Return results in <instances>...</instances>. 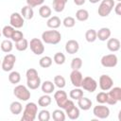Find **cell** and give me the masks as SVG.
Instances as JSON below:
<instances>
[{"label":"cell","mask_w":121,"mask_h":121,"mask_svg":"<svg viewBox=\"0 0 121 121\" xmlns=\"http://www.w3.org/2000/svg\"><path fill=\"white\" fill-rule=\"evenodd\" d=\"M51 102H52V98L47 94H44L43 95L40 96V98L38 99V105L40 107H43V108L49 106L51 104Z\"/></svg>","instance_id":"obj_25"},{"label":"cell","mask_w":121,"mask_h":121,"mask_svg":"<svg viewBox=\"0 0 121 121\" xmlns=\"http://www.w3.org/2000/svg\"><path fill=\"white\" fill-rule=\"evenodd\" d=\"M118 101H121V88L112 87L107 93V101L109 105H115Z\"/></svg>","instance_id":"obj_5"},{"label":"cell","mask_w":121,"mask_h":121,"mask_svg":"<svg viewBox=\"0 0 121 121\" xmlns=\"http://www.w3.org/2000/svg\"><path fill=\"white\" fill-rule=\"evenodd\" d=\"M41 78L40 77H37L32 79H26V86L30 90H36L41 86Z\"/></svg>","instance_id":"obj_24"},{"label":"cell","mask_w":121,"mask_h":121,"mask_svg":"<svg viewBox=\"0 0 121 121\" xmlns=\"http://www.w3.org/2000/svg\"><path fill=\"white\" fill-rule=\"evenodd\" d=\"M39 121H48L50 119V112L47 110H42L38 113Z\"/></svg>","instance_id":"obj_41"},{"label":"cell","mask_w":121,"mask_h":121,"mask_svg":"<svg viewBox=\"0 0 121 121\" xmlns=\"http://www.w3.org/2000/svg\"><path fill=\"white\" fill-rule=\"evenodd\" d=\"M1 35H2V30L0 29V37H1Z\"/></svg>","instance_id":"obj_49"},{"label":"cell","mask_w":121,"mask_h":121,"mask_svg":"<svg viewBox=\"0 0 121 121\" xmlns=\"http://www.w3.org/2000/svg\"><path fill=\"white\" fill-rule=\"evenodd\" d=\"M51 13H52V10L50 9V7L46 6V5H43L40 7L39 9V14L42 18H49L51 16Z\"/></svg>","instance_id":"obj_28"},{"label":"cell","mask_w":121,"mask_h":121,"mask_svg":"<svg viewBox=\"0 0 121 121\" xmlns=\"http://www.w3.org/2000/svg\"><path fill=\"white\" fill-rule=\"evenodd\" d=\"M69 96L72 98V99H75V100H78L80 97L83 96V91L79 88V87H76L75 89H72L69 93Z\"/></svg>","instance_id":"obj_30"},{"label":"cell","mask_w":121,"mask_h":121,"mask_svg":"<svg viewBox=\"0 0 121 121\" xmlns=\"http://www.w3.org/2000/svg\"><path fill=\"white\" fill-rule=\"evenodd\" d=\"M114 0H101V3L98 7L97 13L100 17H107L112 12L114 8Z\"/></svg>","instance_id":"obj_3"},{"label":"cell","mask_w":121,"mask_h":121,"mask_svg":"<svg viewBox=\"0 0 121 121\" xmlns=\"http://www.w3.org/2000/svg\"><path fill=\"white\" fill-rule=\"evenodd\" d=\"M68 0H53V9L56 12H61L63 11L65 8V4Z\"/></svg>","instance_id":"obj_27"},{"label":"cell","mask_w":121,"mask_h":121,"mask_svg":"<svg viewBox=\"0 0 121 121\" xmlns=\"http://www.w3.org/2000/svg\"><path fill=\"white\" fill-rule=\"evenodd\" d=\"M81 87L89 93H94L97 88V82L92 77H85L82 79Z\"/></svg>","instance_id":"obj_9"},{"label":"cell","mask_w":121,"mask_h":121,"mask_svg":"<svg viewBox=\"0 0 121 121\" xmlns=\"http://www.w3.org/2000/svg\"><path fill=\"white\" fill-rule=\"evenodd\" d=\"M95 99H96L97 103H99V104H104V103H106V101H107V93H106V92H99V93L96 95Z\"/></svg>","instance_id":"obj_42"},{"label":"cell","mask_w":121,"mask_h":121,"mask_svg":"<svg viewBox=\"0 0 121 121\" xmlns=\"http://www.w3.org/2000/svg\"><path fill=\"white\" fill-rule=\"evenodd\" d=\"M73 1H74V3H75L77 6H82V5L85 4V1H86V0H73Z\"/></svg>","instance_id":"obj_47"},{"label":"cell","mask_w":121,"mask_h":121,"mask_svg":"<svg viewBox=\"0 0 121 121\" xmlns=\"http://www.w3.org/2000/svg\"><path fill=\"white\" fill-rule=\"evenodd\" d=\"M117 1H118V2H120V1H121V0H117Z\"/></svg>","instance_id":"obj_50"},{"label":"cell","mask_w":121,"mask_h":121,"mask_svg":"<svg viewBox=\"0 0 121 121\" xmlns=\"http://www.w3.org/2000/svg\"><path fill=\"white\" fill-rule=\"evenodd\" d=\"M15 61H16V57L13 54H7L1 62V68L5 72H10L14 67Z\"/></svg>","instance_id":"obj_7"},{"label":"cell","mask_w":121,"mask_h":121,"mask_svg":"<svg viewBox=\"0 0 121 121\" xmlns=\"http://www.w3.org/2000/svg\"><path fill=\"white\" fill-rule=\"evenodd\" d=\"M52 62H53V60L49 56H43L39 60V64L43 68H48V67H50L52 65Z\"/></svg>","instance_id":"obj_31"},{"label":"cell","mask_w":121,"mask_h":121,"mask_svg":"<svg viewBox=\"0 0 121 121\" xmlns=\"http://www.w3.org/2000/svg\"><path fill=\"white\" fill-rule=\"evenodd\" d=\"M21 15L23 16L24 19H26V20H30L33 18L34 16V11H33V9L31 7H29L28 5L26 6H24L21 9Z\"/></svg>","instance_id":"obj_22"},{"label":"cell","mask_w":121,"mask_h":121,"mask_svg":"<svg viewBox=\"0 0 121 121\" xmlns=\"http://www.w3.org/2000/svg\"><path fill=\"white\" fill-rule=\"evenodd\" d=\"M53 60H54V62L56 64L61 65V64H63L65 62V55L63 53H61V52H57L53 57Z\"/></svg>","instance_id":"obj_38"},{"label":"cell","mask_w":121,"mask_h":121,"mask_svg":"<svg viewBox=\"0 0 121 121\" xmlns=\"http://www.w3.org/2000/svg\"><path fill=\"white\" fill-rule=\"evenodd\" d=\"M14 30H15V28L13 26H5L3 27V29H2V35H4V37L7 38V39H10L12 34H13V32H14Z\"/></svg>","instance_id":"obj_37"},{"label":"cell","mask_w":121,"mask_h":121,"mask_svg":"<svg viewBox=\"0 0 121 121\" xmlns=\"http://www.w3.org/2000/svg\"><path fill=\"white\" fill-rule=\"evenodd\" d=\"M52 118L55 121H64L65 120V112L61 109L55 110V111H53Z\"/></svg>","instance_id":"obj_33"},{"label":"cell","mask_w":121,"mask_h":121,"mask_svg":"<svg viewBox=\"0 0 121 121\" xmlns=\"http://www.w3.org/2000/svg\"><path fill=\"white\" fill-rule=\"evenodd\" d=\"M107 48L111 52H116L120 49V41L117 38H109L107 40Z\"/></svg>","instance_id":"obj_16"},{"label":"cell","mask_w":121,"mask_h":121,"mask_svg":"<svg viewBox=\"0 0 121 121\" xmlns=\"http://www.w3.org/2000/svg\"><path fill=\"white\" fill-rule=\"evenodd\" d=\"M54 84H55V86H57L58 88L62 89V88H64L65 85H66L65 78H64L62 76H60V75H57V76L54 77Z\"/></svg>","instance_id":"obj_35"},{"label":"cell","mask_w":121,"mask_h":121,"mask_svg":"<svg viewBox=\"0 0 121 121\" xmlns=\"http://www.w3.org/2000/svg\"><path fill=\"white\" fill-rule=\"evenodd\" d=\"M93 113L96 118L99 119H106L110 115V109L107 106L97 105L95 106L93 109Z\"/></svg>","instance_id":"obj_10"},{"label":"cell","mask_w":121,"mask_h":121,"mask_svg":"<svg viewBox=\"0 0 121 121\" xmlns=\"http://www.w3.org/2000/svg\"><path fill=\"white\" fill-rule=\"evenodd\" d=\"M65 113L67 114V116L71 119V120H76L79 117V108H78L76 105H74L73 107L69 108L68 110L65 111Z\"/></svg>","instance_id":"obj_21"},{"label":"cell","mask_w":121,"mask_h":121,"mask_svg":"<svg viewBox=\"0 0 121 121\" xmlns=\"http://www.w3.org/2000/svg\"><path fill=\"white\" fill-rule=\"evenodd\" d=\"M61 21L58 16H50L46 22V26L52 29H56L60 26Z\"/></svg>","instance_id":"obj_20"},{"label":"cell","mask_w":121,"mask_h":121,"mask_svg":"<svg viewBox=\"0 0 121 121\" xmlns=\"http://www.w3.org/2000/svg\"><path fill=\"white\" fill-rule=\"evenodd\" d=\"M44 0H26V5H28L31 8H35L38 6H42Z\"/></svg>","instance_id":"obj_45"},{"label":"cell","mask_w":121,"mask_h":121,"mask_svg":"<svg viewBox=\"0 0 121 121\" xmlns=\"http://www.w3.org/2000/svg\"><path fill=\"white\" fill-rule=\"evenodd\" d=\"M61 40V34L58 30H45L42 33V41L47 44H58Z\"/></svg>","instance_id":"obj_1"},{"label":"cell","mask_w":121,"mask_h":121,"mask_svg":"<svg viewBox=\"0 0 121 121\" xmlns=\"http://www.w3.org/2000/svg\"><path fill=\"white\" fill-rule=\"evenodd\" d=\"M28 46L30 47V50L35 55H42L44 52L43 42L41 39H38V38L31 39L30 42L28 43Z\"/></svg>","instance_id":"obj_6"},{"label":"cell","mask_w":121,"mask_h":121,"mask_svg":"<svg viewBox=\"0 0 121 121\" xmlns=\"http://www.w3.org/2000/svg\"><path fill=\"white\" fill-rule=\"evenodd\" d=\"M24 38V34H23V32L22 31H20V30H14V32H13V34H12V36H11V41H13V42H18V41H20V40H22Z\"/></svg>","instance_id":"obj_44"},{"label":"cell","mask_w":121,"mask_h":121,"mask_svg":"<svg viewBox=\"0 0 121 121\" xmlns=\"http://www.w3.org/2000/svg\"><path fill=\"white\" fill-rule=\"evenodd\" d=\"M27 47H28V41L25 38L15 43V48L18 51H25L27 49Z\"/></svg>","instance_id":"obj_34"},{"label":"cell","mask_w":121,"mask_h":121,"mask_svg":"<svg viewBox=\"0 0 121 121\" xmlns=\"http://www.w3.org/2000/svg\"><path fill=\"white\" fill-rule=\"evenodd\" d=\"M79 49V44H78V42L76 41V40H69L66 42L65 43V51L68 53V54H75L78 51Z\"/></svg>","instance_id":"obj_15"},{"label":"cell","mask_w":121,"mask_h":121,"mask_svg":"<svg viewBox=\"0 0 121 121\" xmlns=\"http://www.w3.org/2000/svg\"><path fill=\"white\" fill-rule=\"evenodd\" d=\"M72 70H79L82 66V60L79 58V57H77V58H74L72 60H71V64H70Z\"/></svg>","instance_id":"obj_39"},{"label":"cell","mask_w":121,"mask_h":121,"mask_svg":"<svg viewBox=\"0 0 121 121\" xmlns=\"http://www.w3.org/2000/svg\"><path fill=\"white\" fill-rule=\"evenodd\" d=\"M9 23L10 26H13L14 28H21L25 24V19L23 18L21 13L13 12L9 17Z\"/></svg>","instance_id":"obj_12"},{"label":"cell","mask_w":121,"mask_h":121,"mask_svg":"<svg viewBox=\"0 0 121 121\" xmlns=\"http://www.w3.org/2000/svg\"><path fill=\"white\" fill-rule=\"evenodd\" d=\"M114 12L116 15H121V3L118 2L117 5H114Z\"/></svg>","instance_id":"obj_46"},{"label":"cell","mask_w":121,"mask_h":121,"mask_svg":"<svg viewBox=\"0 0 121 121\" xmlns=\"http://www.w3.org/2000/svg\"><path fill=\"white\" fill-rule=\"evenodd\" d=\"M0 47H1V50H2L3 52H5V53H9V52L12 50V48H13V44H12V42H11L10 40L6 39V40H4V41L1 43Z\"/></svg>","instance_id":"obj_29"},{"label":"cell","mask_w":121,"mask_h":121,"mask_svg":"<svg viewBox=\"0 0 121 121\" xmlns=\"http://www.w3.org/2000/svg\"><path fill=\"white\" fill-rule=\"evenodd\" d=\"M38 114V106L34 102H28L26 103L24 112L23 116L21 118L22 121H34Z\"/></svg>","instance_id":"obj_2"},{"label":"cell","mask_w":121,"mask_h":121,"mask_svg":"<svg viewBox=\"0 0 121 121\" xmlns=\"http://www.w3.org/2000/svg\"><path fill=\"white\" fill-rule=\"evenodd\" d=\"M111 29L109 27H101L98 31H96V38L99 41H107L110 37H111Z\"/></svg>","instance_id":"obj_17"},{"label":"cell","mask_w":121,"mask_h":121,"mask_svg":"<svg viewBox=\"0 0 121 121\" xmlns=\"http://www.w3.org/2000/svg\"><path fill=\"white\" fill-rule=\"evenodd\" d=\"M9 111L14 115H18L19 113H21L22 111H23V106H22L21 102H19V101L11 102L10 105H9Z\"/></svg>","instance_id":"obj_23"},{"label":"cell","mask_w":121,"mask_h":121,"mask_svg":"<svg viewBox=\"0 0 121 121\" xmlns=\"http://www.w3.org/2000/svg\"><path fill=\"white\" fill-rule=\"evenodd\" d=\"M54 99H55V101H56L58 107H60V109H63L65 103H66L67 100H68V98H67V94H66L64 91H62V90L60 89L59 91H57V92L54 93Z\"/></svg>","instance_id":"obj_13"},{"label":"cell","mask_w":121,"mask_h":121,"mask_svg":"<svg viewBox=\"0 0 121 121\" xmlns=\"http://www.w3.org/2000/svg\"><path fill=\"white\" fill-rule=\"evenodd\" d=\"M85 39L88 43H94L97 38H96V31L93 28L88 29L85 33Z\"/></svg>","instance_id":"obj_36"},{"label":"cell","mask_w":121,"mask_h":121,"mask_svg":"<svg viewBox=\"0 0 121 121\" xmlns=\"http://www.w3.org/2000/svg\"><path fill=\"white\" fill-rule=\"evenodd\" d=\"M1 62H2V61H1V60H0V64H1Z\"/></svg>","instance_id":"obj_51"},{"label":"cell","mask_w":121,"mask_h":121,"mask_svg":"<svg viewBox=\"0 0 121 121\" xmlns=\"http://www.w3.org/2000/svg\"><path fill=\"white\" fill-rule=\"evenodd\" d=\"M101 65L106 67V68H112L117 65L118 62V58L115 54H108L104 55L101 60H100Z\"/></svg>","instance_id":"obj_8"},{"label":"cell","mask_w":121,"mask_h":121,"mask_svg":"<svg viewBox=\"0 0 121 121\" xmlns=\"http://www.w3.org/2000/svg\"><path fill=\"white\" fill-rule=\"evenodd\" d=\"M98 84L102 91H109L113 86V80L108 75H101L98 79Z\"/></svg>","instance_id":"obj_11"},{"label":"cell","mask_w":121,"mask_h":121,"mask_svg":"<svg viewBox=\"0 0 121 121\" xmlns=\"http://www.w3.org/2000/svg\"><path fill=\"white\" fill-rule=\"evenodd\" d=\"M76 18L78 21H80V22H84V21H87L89 19V12L87 9H79L77 10L76 12Z\"/></svg>","instance_id":"obj_26"},{"label":"cell","mask_w":121,"mask_h":121,"mask_svg":"<svg viewBox=\"0 0 121 121\" xmlns=\"http://www.w3.org/2000/svg\"><path fill=\"white\" fill-rule=\"evenodd\" d=\"M26 79H32V78H35L39 77L37 70L34 69V68L27 69L26 70Z\"/></svg>","instance_id":"obj_43"},{"label":"cell","mask_w":121,"mask_h":121,"mask_svg":"<svg viewBox=\"0 0 121 121\" xmlns=\"http://www.w3.org/2000/svg\"><path fill=\"white\" fill-rule=\"evenodd\" d=\"M83 79V76L79 70H72L70 74V80L73 86L75 87H81V82Z\"/></svg>","instance_id":"obj_14"},{"label":"cell","mask_w":121,"mask_h":121,"mask_svg":"<svg viewBox=\"0 0 121 121\" xmlns=\"http://www.w3.org/2000/svg\"><path fill=\"white\" fill-rule=\"evenodd\" d=\"M99 1H101V0H89V2L92 3V4H96V3H98Z\"/></svg>","instance_id":"obj_48"},{"label":"cell","mask_w":121,"mask_h":121,"mask_svg":"<svg viewBox=\"0 0 121 121\" xmlns=\"http://www.w3.org/2000/svg\"><path fill=\"white\" fill-rule=\"evenodd\" d=\"M41 88L44 94L50 95L55 91V84L50 80H45L43 83H41Z\"/></svg>","instance_id":"obj_19"},{"label":"cell","mask_w":121,"mask_h":121,"mask_svg":"<svg viewBox=\"0 0 121 121\" xmlns=\"http://www.w3.org/2000/svg\"><path fill=\"white\" fill-rule=\"evenodd\" d=\"M61 23H62V25H63L65 27L71 28V27L75 26V25H76V20H75V18L72 17V16H67V17H65V18L63 19V21H62Z\"/></svg>","instance_id":"obj_40"},{"label":"cell","mask_w":121,"mask_h":121,"mask_svg":"<svg viewBox=\"0 0 121 121\" xmlns=\"http://www.w3.org/2000/svg\"><path fill=\"white\" fill-rule=\"evenodd\" d=\"M93 105V102L90 98L88 97H80L78 100V106L80 110H83V111H88Z\"/></svg>","instance_id":"obj_18"},{"label":"cell","mask_w":121,"mask_h":121,"mask_svg":"<svg viewBox=\"0 0 121 121\" xmlns=\"http://www.w3.org/2000/svg\"><path fill=\"white\" fill-rule=\"evenodd\" d=\"M13 95L21 101H27L31 95L29 89L22 84L15 86V88L13 89Z\"/></svg>","instance_id":"obj_4"},{"label":"cell","mask_w":121,"mask_h":121,"mask_svg":"<svg viewBox=\"0 0 121 121\" xmlns=\"http://www.w3.org/2000/svg\"><path fill=\"white\" fill-rule=\"evenodd\" d=\"M21 80V75L17 71H11L9 75V81L11 84H17Z\"/></svg>","instance_id":"obj_32"}]
</instances>
